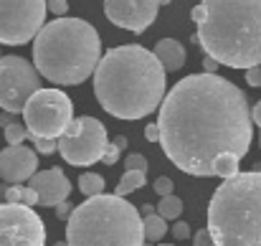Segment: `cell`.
<instances>
[{"label":"cell","instance_id":"1","mask_svg":"<svg viewBox=\"0 0 261 246\" xmlns=\"http://www.w3.org/2000/svg\"><path fill=\"white\" fill-rule=\"evenodd\" d=\"M160 147L188 175H213L223 155L244 158L254 140L246 94L218 74H190L168 91L160 107Z\"/></svg>","mask_w":261,"mask_h":246},{"label":"cell","instance_id":"2","mask_svg":"<svg viewBox=\"0 0 261 246\" xmlns=\"http://www.w3.org/2000/svg\"><path fill=\"white\" fill-rule=\"evenodd\" d=\"M94 94L112 117L142 119L165 102V69L145 46L109 48L94 71Z\"/></svg>","mask_w":261,"mask_h":246},{"label":"cell","instance_id":"3","mask_svg":"<svg viewBox=\"0 0 261 246\" xmlns=\"http://www.w3.org/2000/svg\"><path fill=\"white\" fill-rule=\"evenodd\" d=\"M190 18L205 56L228 69L261 66V0H203Z\"/></svg>","mask_w":261,"mask_h":246},{"label":"cell","instance_id":"4","mask_svg":"<svg viewBox=\"0 0 261 246\" xmlns=\"http://www.w3.org/2000/svg\"><path fill=\"white\" fill-rule=\"evenodd\" d=\"M101 38L82 18H56L33 41V64L41 77L59 86H76L94 77L101 61Z\"/></svg>","mask_w":261,"mask_h":246},{"label":"cell","instance_id":"5","mask_svg":"<svg viewBox=\"0 0 261 246\" xmlns=\"http://www.w3.org/2000/svg\"><path fill=\"white\" fill-rule=\"evenodd\" d=\"M208 231L216 246H261V170L239 173L216 188Z\"/></svg>","mask_w":261,"mask_h":246},{"label":"cell","instance_id":"6","mask_svg":"<svg viewBox=\"0 0 261 246\" xmlns=\"http://www.w3.org/2000/svg\"><path fill=\"white\" fill-rule=\"evenodd\" d=\"M69 246H145V216L119 195L87 198L66 221Z\"/></svg>","mask_w":261,"mask_h":246},{"label":"cell","instance_id":"7","mask_svg":"<svg viewBox=\"0 0 261 246\" xmlns=\"http://www.w3.org/2000/svg\"><path fill=\"white\" fill-rule=\"evenodd\" d=\"M31 140H59L69 130L74 117V102L61 89H41L23 109Z\"/></svg>","mask_w":261,"mask_h":246},{"label":"cell","instance_id":"8","mask_svg":"<svg viewBox=\"0 0 261 246\" xmlns=\"http://www.w3.org/2000/svg\"><path fill=\"white\" fill-rule=\"evenodd\" d=\"M109 147V135L107 127L96 117H76L64 137H59V153L69 165L89 167L94 163L104 160V153Z\"/></svg>","mask_w":261,"mask_h":246},{"label":"cell","instance_id":"9","mask_svg":"<svg viewBox=\"0 0 261 246\" xmlns=\"http://www.w3.org/2000/svg\"><path fill=\"white\" fill-rule=\"evenodd\" d=\"M48 0H0V43L23 46L46 26Z\"/></svg>","mask_w":261,"mask_h":246},{"label":"cell","instance_id":"10","mask_svg":"<svg viewBox=\"0 0 261 246\" xmlns=\"http://www.w3.org/2000/svg\"><path fill=\"white\" fill-rule=\"evenodd\" d=\"M41 89L43 86L36 64L25 61L23 56L0 59V109H5L8 114H18Z\"/></svg>","mask_w":261,"mask_h":246},{"label":"cell","instance_id":"11","mask_svg":"<svg viewBox=\"0 0 261 246\" xmlns=\"http://www.w3.org/2000/svg\"><path fill=\"white\" fill-rule=\"evenodd\" d=\"M0 246H46L43 218L28 206L0 203Z\"/></svg>","mask_w":261,"mask_h":246},{"label":"cell","instance_id":"12","mask_svg":"<svg viewBox=\"0 0 261 246\" xmlns=\"http://www.w3.org/2000/svg\"><path fill=\"white\" fill-rule=\"evenodd\" d=\"M160 10V0H112L104 3V15L109 23L117 28L132 31V33H145Z\"/></svg>","mask_w":261,"mask_h":246},{"label":"cell","instance_id":"13","mask_svg":"<svg viewBox=\"0 0 261 246\" xmlns=\"http://www.w3.org/2000/svg\"><path fill=\"white\" fill-rule=\"evenodd\" d=\"M38 173V153L25 145H8L0 153V178L8 185H23Z\"/></svg>","mask_w":261,"mask_h":246},{"label":"cell","instance_id":"14","mask_svg":"<svg viewBox=\"0 0 261 246\" xmlns=\"http://www.w3.org/2000/svg\"><path fill=\"white\" fill-rule=\"evenodd\" d=\"M28 185L38 193V203L51 206V208L69 201V195H71V183H69V178L64 175L61 167H48V170L36 173L28 180Z\"/></svg>","mask_w":261,"mask_h":246},{"label":"cell","instance_id":"15","mask_svg":"<svg viewBox=\"0 0 261 246\" xmlns=\"http://www.w3.org/2000/svg\"><path fill=\"white\" fill-rule=\"evenodd\" d=\"M152 54L158 56V61L163 64L165 71H180V69L185 66V48H182V43L175 41V38L158 41V46H155Z\"/></svg>","mask_w":261,"mask_h":246},{"label":"cell","instance_id":"16","mask_svg":"<svg viewBox=\"0 0 261 246\" xmlns=\"http://www.w3.org/2000/svg\"><path fill=\"white\" fill-rule=\"evenodd\" d=\"M0 125H3V137H5L8 145H23L25 140H31L28 127L20 125L18 119H13L10 114H8V117L3 114V117H0Z\"/></svg>","mask_w":261,"mask_h":246},{"label":"cell","instance_id":"17","mask_svg":"<svg viewBox=\"0 0 261 246\" xmlns=\"http://www.w3.org/2000/svg\"><path fill=\"white\" fill-rule=\"evenodd\" d=\"M145 183H147V173L124 170V175H122V180H119V185H117L114 195L124 198V195H129V193H135V190H140V188H145Z\"/></svg>","mask_w":261,"mask_h":246},{"label":"cell","instance_id":"18","mask_svg":"<svg viewBox=\"0 0 261 246\" xmlns=\"http://www.w3.org/2000/svg\"><path fill=\"white\" fill-rule=\"evenodd\" d=\"M165 234H168V221H165L160 213L145 216V239H147V241L158 244Z\"/></svg>","mask_w":261,"mask_h":246},{"label":"cell","instance_id":"19","mask_svg":"<svg viewBox=\"0 0 261 246\" xmlns=\"http://www.w3.org/2000/svg\"><path fill=\"white\" fill-rule=\"evenodd\" d=\"M79 190H82L87 198L101 195V193H104V178L96 175V173H82V175H79Z\"/></svg>","mask_w":261,"mask_h":246},{"label":"cell","instance_id":"20","mask_svg":"<svg viewBox=\"0 0 261 246\" xmlns=\"http://www.w3.org/2000/svg\"><path fill=\"white\" fill-rule=\"evenodd\" d=\"M158 213L165 218V221H177L180 218V213H182V201L177 198V195H168V198H160V203H158Z\"/></svg>","mask_w":261,"mask_h":246},{"label":"cell","instance_id":"21","mask_svg":"<svg viewBox=\"0 0 261 246\" xmlns=\"http://www.w3.org/2000/svg\"><path fill=\"white\" fill-rule=\"evenodd\" d=\"M239 163H241V158H236V155H223V158L216 163V167H213V175L228 180V178H233V175L241 173V170H239Z\"/></svg>","mask_w":261,"mask_h":246},{"label":"cell","instance_id":"22","mask_svg":"<svg viewBox=\"0 0 261 246\" xmlns=\"http://www.w3.org/2000/svg\"><path fill=\"white\" fill-rule=\"evenodd\" d=\"M127 150V137L124 135H119V137H114L112 142H109V147H107V153H104V165H114L119 158H122V153Z\"/></svg>","mask_w":261,"mask_h":246},{"label":"cell","instance_id":"23","mask_svg":"<svg viewBox=\"0 0 261 246\" xmlns=\"http://www.w3.org/2000/svg\"><path fill=\"white\" fill-rule=\"evenodd\" d=\"M147 158L145 155H140V153H129L127 158H124V170H137V173H147Z\"/></svg>","mask_w":261,"mask_h":246},{"label":"cell","instance_id":"24","mask_svg":"<svg viewBox=\"0 0 261 246\" xmlns=\"http://www.w3.org/2000/svg\"><path fill=\"white\" fill-rule=\"evenodd\" d=\"M23 193H25V185H8L5 188V195H3V203L23 206Z\"/></svg>","mask_w":261,"mask_h":246},{"label":"cell","instance_id":"25","mask_svg":"<svg viewBox=\"0 0 261 246\" xmlns=\"http://www.w3.org/2000/svg\"><path fill=\"white\" fill-rule=\"evenodd\" d=\"M152 188H155V193H158L160 198H168V195H173L175 183L168 178V175H163V178H158V180H155V185H152Z\"/></svg>","mask_w":261,"mask_h":246},{"label":"cell","instance_id":"26","mask_svg":"<svg viewBox=\"0 0 261 246\" xmlns=\"http://www.w3.org/2000/svg\"><path fill=\"white\" fill-rule=\"evenodd\" d=\"M33 142H36V153H43V155L59 153V140H33Z\"/></svg>","mask_w":261,"mask_h":246},{"label":"cell","instance_id":"27","mask_svg":"<svg viewBox=\"0 0 261 246\" xmlns=\"http://www.w3.org/2000/svg\"><path fill=\"white\" fill-rule=\"evenodd\" d=\"M48 13H54V15H59V18H66L69 3H66V0H48Z\"/></svg>","mask_w":261,"mask_h":246},{"label":"cell","instance_id":"28","mask_svg":"<svg viewBox=\"0 0 261 246\" xmlns=\"http://www.w3.org/2000/svg\"><path fill=\"white\" fill-rule=\"evenodd\" d=\"M188 236H190V226H188L185 221H175L173 224V239H177V241H188Z\"/></svg>","mask_w":261,"mask_h":246},{"label":"cell","instance_id":"29","mask_svg":"<svg viewBox=\"0 0 261 246\" xmlns=\"http://www.w3.org/2000/svg\"><path fill=\"white\" fill-rule=\"evenodd\" d=\"M74 211H76V208L71 206V201H64V203L56 206V218H64V221H66V218H71Z\"/></svg>","mask_w":261,"mask_h":246},{"label":"cell","instance_id":"30","mask_svg":"<svg viewBox=\"0 0 261 246\" xmlns=\"http://www.w3.org/2000/svg\"><path fill=\"white\" fill-rule=\"evenodd\" d=\"M211 244H213V239H211V231L208 229H200L195 234V239H193V246H211Z\"/></svg>","mask_w":261,"mask_h":246},{"label":"cell","instance_id":"31","mask_svg":"<svg viewBox=\"0 0 261 246\" xmlns=\"http://www.w3.org/2000/svg\"><path fill=\"white\" fill-rule=\"evenodd\" d=\"M246 84L249 86H261V66H254L246 71Z\"/></svg>","mask_w":261,"mask_h":246},{"label":"cell","instance_id":"32","mask_svg":"<svg viewBox=\"0 0 261 246\" xmlns=\"http://www.w3.org/2000/svg\"><path fill=\"white\" fill-rule=\"evenodd\" d=\"M145 137H147V142H160V125L155 122V125H147L145 127Z\"/></svg>","mask_w":261,"mask_h":246},{"label":"cell","instance_id":"33","mask_svg":"<svg viewBox=\"0 0 261 246\" xmlns=\"http://www.w3.org/2000/svg\"><path fill=\"white\" fill-rule=\"evenodd\" d=\"M218 66H221V64H218L213 56H203V71H205V74H216Z\"/></svg>","mask_w":261,"mask_h":246},{"label":"cell","instance_id":"34","mask_svg":"<svg viewBox=\"0 0 261 246\" xmlns=\"http://www.w3.org/2000/svg\"><path fill=\"white\" fill-rule=\"evenodd\" d=\"M251 117H254V125L261 127V102H256V104L251 107Z\"/></svg>","mask_w":261,"mask_h":246},{"label":"cell","instance_id":"35","mask_svg":"<svg viewBox=\"0 0 261 246\" xmlns=\"http://www.w3.org/2000/svg\"><path fill=\"white\" fill-rule=\"evenodd\" d=\"M140 213H142V216H152V213H158V208H152L150 203H145V206L140 208Z\"/></svg>","mask_w":261,"mask_h":246},{"label":"cell","instance_id":"36","mask_svg":"<svg viewBox=\"0 0 261 246\" xmlns=\"http://www.w3.org/2000/svg\"><path fill=\"white\" fill-rule=\"evenodd\" d=\"M54 246H69V241H56Z\"/></svg>","mask_w":261,"mask_h":246},{"label":"cell","instance_id":"37","mask_svg":"<svg viewBox=\"0 0 261 246\" xmlns=\"http://www.w3.org/2000/svg\"><path fill=\"white\" fill-rule=\"evenodd\" d=\"M170 3H173V0H160V5H170Z\"/></svg>","mask_w":261,"mask_h":246},{"label":"cell","instance_id":"38","mask_svg":"<svg viewBox=\"0 0 261 246\" xmlns=\"http://www.w3.org/2000/svg\"><path fill=\"white\" fill-rule=\"evenodd\" d=\"M259 147H261V135H259Z\"/></svg>","mask_w":261,"mask_h":246},{"label":"cell","instance_id":"39","mask_svg":"<svg viewBox=\"0 0 261 246\" xmlns=\"http://www.w3.org/2000/svg\"><path fill=\"white\" fill-rule=\"evenodd\" d=\"M104 3H112V0H104Z\"/></svg>","mask_w":261,"mask_h":246},{"label":"cell","instance_id":"40","mask_svg":"<svg viewBox=\"0 0 261 246\" xmlns=\"http://www.w3.org/2000/svg\"><path fill=\"white\" fill-rule=\"evenodd\" d=\"M211 246H216V244H211Z\"/></svg>","mask_w":261,"mask_h":246},{"label":"cell","instance_id":"41","mask_svg":"<svg viewBox=\"0 0 261 246\" xmlns=\"http://www.w3.org/2000/svg\"><path fill=\"white\" fill-rule=\"evenodd\" d=\"M158 246H163V244H158Z\"/></svg>","mask_w":261,"mask_h":246},{"label":"cell","instance_id":"42","mask_svg":"<svg viewBox=\"0 0 261 246\" xmlns=\"http://www.w3.org/2000/svg\"><path fill=\"white\" fill-rule=\"evenodd\" d=\"M0 59H3V56H0Z\"/></svg>","mask_w":261,"mask_h":246},{"label":"cell","instance_id":"43","mask_svg":"<svg viewBox=\"0 0 261 246\" xmlns=\"http://www.w3.org/2000/svg\"><path fill=\"white\" fill-rule=\"evenodd\" d=\"M0 117H3V114H0Z\"/></svg>","mask_w":261,"mask_h":246}]
</instances>
